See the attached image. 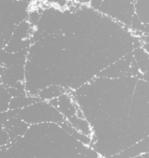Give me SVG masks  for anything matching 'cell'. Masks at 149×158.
I'll return each instance as SVG.
<instances>
[{"label":"cell","instance_id":"cell-1","mask_svg":"<svg viewBox=\"0 0 149 158\" xmlns=\"http://www.w3.org/2000/svg\"><path fill=\"white\" fill-rule=\"evenodd\" d=\"M130 117L144 132L149 134V82L138 79L132 98Z\"/></svg>","mask_w":149,"mask_h":158},{"label":"cell","instance_id":"cell-2","mask_svg":"<svg viewBox=\"0 0 149 158\" xmlns=\"http://www.w3.org/2000/svg\"><path fill=\"white\" fill-rule=\"evenodd\" d=\"M135 0H103L98 10L102 14L130 26L135 14Z\"/></svg>","mask_w":149,"mask_h":158},{"label":"cell","instance_id":"cell-3","mask_svg":"<svg viewBox=\"0 0 149 158\" xmlns=\"http://www.w3.org/2000/svg\"><path fill=\"white\" fill-rule=\"evenodd\" d=\"M146 153H149V134L114 156L140 157L143 154Z\"/></svg>","mask_w":149,"mask_h":158},{"label":"cell","instance_id":"cell-4","mask_svg":"<svg viewBox=\"0 0 149 158\" xmlns=\"http://www.w3.org/2000/svg\"><path fill=\"white\" fill-rule=\"evenodd\" d=\"M68 122L78 131L83 132L88 136L93 137L94 135V130L92 128L91 123L85 118H81L76 116L70 117L68 118Z\"/></svg>","mask_w":149,"mask_h":158},{"label":"cell","instance_id":"cell-5","mask_svg":"<svg viewBox=\"0 0 149 158\" xmlns=\"http://www.w3.org/2000/svg\"><path fill=\"white\" fill-rule=\"evenodd\" d=\"M134 60L135 61L142 74L149 71V54L144 47H135L133 53Z\"/></svg>","mask_w":149,"mask_h":158},{"label":"cell","instance_id":"cell-6","mask_svg":"<svg viewBox=\"0 0 149 158\" xmlns=\"http://www.w3.org/2000/svg\"><path fill=\"white\" fill-rule=\"evenodd\" d=\"M135 14L144 24H149V0H135Z\"/></svg>","mask_w":149,"mask_h":158},{"label":"cell","instance_id":"cell-7","mask_svg":"<svg viewBox=\"0 0 149 158\" xmlns=\"http://www.w3.org/2000/svg\"><path fill=\"white\" fill-rule=\"evenodd\" d=\"M103 4V0H90V6L95 10H99Z\"/></svg>","mask_w":149,"mask_h":158},{"label":"cell","instance_id":"cell-8","mask_svg":"<svg viewBox=\"0 0 149 158\" xmlns=\"http://www.w3.org/2000/svg\"><path fill=\"white\" fill-rule=\"evenodd\" d=\"M142 79L149 82V71L148 72H146V73H144V74H143V76H142Z\"/></svg>","mask_w":149,"mask_h":158},{"label":"cell","instance_id":"cell-9","mask_svg":"<svg viewBox=\"0 0 149 158\" xmlns=\"http://www.w3.org/2000/svg\"><path fill=\"white\" fill-rule=\"evenodd\" d=\"M143 47L145 48V50L149 54V42L148 43H145L144 45H143Z\"/></svg>","mask_w":149,"mask_h":158}]
</instances>
